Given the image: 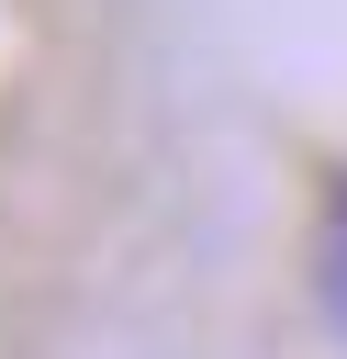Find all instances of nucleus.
<instances>
[{
	"label": "nucleus",
	"instance_id": "nucleus-1",
	"mask_svg": "<svg viewBox=\"0 0 347 359\" xmlns=\"http://www.w3.org/2000/svg\"><path fill=\"white\" fill-rule=\"evenodd\" d=\"M313 280H325V314L347 325V168H336V191H325V247H313Z\"/></svg>",
	"mask_w": 347,
	"mask_h": 359
}]
</instances>
